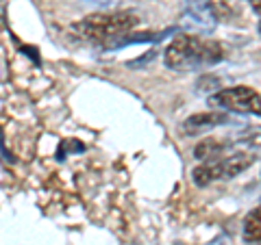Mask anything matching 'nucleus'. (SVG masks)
<instances>
[{"label": "nucleus", "instance_id": "423d86ee", "mask_svg": "<svg viewBox=\"0 0 261 245\" xmlns=\"http://www.w3.org/2000/svg\"><path fill=\"white\" fill-rule=\"evenodd\" d=\"M185 11L202 28H214L218 24V11L211 0H185Z\"/></svg>", "mask_w": 261, "mask_h": 245}, {"label": "nucleus", "instance_id": "20e7f679", "mask_svg": "<svg viewBox=\"0 0 261 245\" xmlns=\"http://www.w3.org/2000/svg\"><path fill=\"white\" fill-rule=\"evenodd\" d=\"M209 104L216 109L233 111V113H252L261 117V94L246 85L226 87L209 98Z\"/></svg>", "mask_w": 261, "mask_h": 245}, {"label": "nucleus", "instance_id": "39448f33", "mask_svg": "<svg viewBox=\"0 0 261 245\" xmlns=\"http://www.w3.org/2000/svg\"><path fill=\"white\" fill-rule=\"evenodd\" d=\"M228 121V115L222 111H205V113H194V115L187 117L183 124H181V133L183 135H190V137H196V135H202L207 130L216 128V126H222Z\"/></svg>", "mask_w": 261, "mask_h": 245}, {"label": "nucleus", "instance_id": "6e6552de", "mask_svg": "<svg viewBox=\"0 0 261 245\" xmlns=\"http://www.w3.org/2000/svg\"><path fill=\"white\" fill-rule=\"evenodd\" d=\"M244 239L250 243H261V208L250 210L244 219Z\"/></svg>", "mask_w": 261, "mask_h": 245}, {"label": "nucleus", "instance_id": "f257e3e1", "mask_svg": "<svg viewBox=\"0 0 261 245\" xmlns=\"http://www.w3.org/2000/svg\"><path fill=\"white\" fill-rule=\"evenodd\" d=\"M163 61L170 70H190L222 61V46L194 35H178L168 44Z\"/></svg>", "mask_w": 261, "mask_h": 245}, {"label": "nucleus", "instance_id": "7ed1b4c3", "mask_svg": "<svg viewBox=\"0 0 261 245\" xmlns=\"http://www.w3.org/2000/svg\"><path fill=\"white\" fill-rule=\"evenodd\" d=\"M252 163H255V154L238 150V152L224 154L220 159L205 161L200 165H196L192 169V180L196 187H207L216 180H228V178L240 176L242 171H246Z\"/></svg>", "mask_w": 261, "mask_h": 245}, {"label": "nucleus", "instance_id": "f03ea898", "mask_svg": "<svg viewBox=\"0 0 261 245\" xmlns=\"http://www.w3.org/2000/svg\"><path fill=\"white\" fill-rule=\"evenodd\" d=\"M140 20L137 15L128 11H118V13H96L87 15L85 20L72 24V30L76 33L85 42H109V39L122 37L133 30Z\"/></svg>", "mask_w": 261, "mask_h": 245}, {"label": "nucleus", "instance_id": "1a4fd4ad", "mask_svg": "<svg viewBox=\"0 0 261 245\" xmlns=\"http://www.w3.org/2000/svg\"><path fill=\"white\" fill-rule=\"evenodd\" d=\"M238 141L261 152V126H248L238 135Z\"/></svg>", "mask_w": 261, "mask_h": 245}, {"label": "nucleus", "instance_id": "0eeeda50", "mask_svg": "<svg viewBox=\"0 0 261 245\" xmlns=\"http://www.w3.org/2000/svg\"><path fill=\"white\" fill-rule=\"evenodd\" d=\"M228 148H231V143H226V141H218V139H205V141H200L194 148V157L198 159L200 163L214 161V159L224 157V152Z\"/></svg>", "mask_w": 261, "mask_h": 245}, {"label": "nucleus", "instance_id": "9d476101", "mask_svg": "<svg viewBox=\"0 0 261 245\" xmlns=\"http://www.w3.org/2000/svg\"><path fill=\"white\" fill-rule=\"evenodd\" d=\"M246 3H248L257 13H261V0H246Z\"/></svg>", "mask_w": 261, "mask_h": 245}]
</instances>
